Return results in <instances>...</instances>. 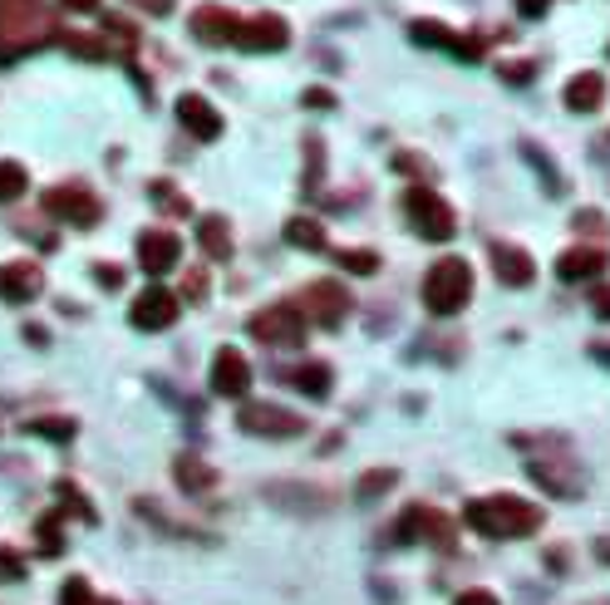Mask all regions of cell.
<instances>
[{"mask_svg": "<svg viewBox=\"0 0 610 605\" xmlns=\"http://www.w3.org/2000/svg\"><path fill=\"white\" fill-rule=\"evenodd\" d=\"M49 35H55V15L45 11V0H0V64L39 50Z\"/></svg>", "mask_w": 610, "mask_h": 605, "instance_id": "1", "label": "cell"}, {"mask_svg": "<svg viewBox=\"0 0 610 605\" xmlns=\"http://www.w3.org/2000/svg\"><path fill=\"white\" fill-rule=\"evenodd\" d=\"M468 526L492 542H512V536H531L541 526V507L537 502H521V497H478L468 502Z\"/></svg>", "mask_w": 610, "mask_h": 605, "instance_id": "2", "label": "cell"}, {"mask_svg": "<svg viewBox=\"0 0 610 605\" xmlns=\"http://www.w3.org/2000/svg\"><path fill=\"white\" fill-rule=\"evenodd\" d=\"M472 296V271L462 257H443L429 266V276H423V306L433 310V316H458L462 306H468Z\"/></svg>", "mask_w": 610, "mask_h": 605, "instance_id": "3", "label": "cell"}, {"mask_svg": "<svg viewBox=\"0 0 610 605\" xmlns=\"http://www.w3.org/2000/svg\"><path fill=\"white\" fill-rule=\"evenodd\" d=\"M403 217H409V227L419 232L423 241H453V232H458L453 207L433 188H423V182L403 192Z\"/></svg>", "mask_w": 610, "mask_h": 605, "instance_id": "4", "label": "cell"}, {"mask_svg": "<svg viewBox=\"0 0 610 605\" xmlns=\"http://www.w3.org/2000/svg\"><path fill=\"white\" fill-rule=\"evenodd\" d=\"M256 345H275V349H295L305 340V316L301 306H266L246 320Z\"/></svg>", "mask_w": 610, "mask_h": 605, "instance_id": "5", "label": "cell"}, {"mask_svg": "<svg viewBox=\"0 0 610 605\" xmlns=\"http://www.w3.org/2000/svg\"><path fill=\"white\" fill-rule=\"evenodd\" d=\"M295 306H301L305 320L335 330V325H344V316L354 310V300H350V290H344L340 281H310V286L301 290V300H295Z\"/></svg>", "mask_w": 610, "mask_h": 605, "instance_id": "6", "label": "cell"}, {"mask_svg": "<svg viewBox=\"0 0 610 605\" xmlns=\"http://www.w3.org/2000/svg\"><path fill=\"white\" fill-rule=\"evenodd\" d=\"M45 212L55 222H64V227H94V222L104 217V202L89 188H79V182H64V188L45 192Z\"/></svg>", "mask_w": 610, "mask_h": 605, "instance_id": "7", "label": "cell"}, {"mask_svg": "<svg viewBox=\"0 0 610 605\" xmlns=\"http://www.w3.org/2000/svg\"><path fill=\"white\" fill-rule=\"evenodd\" d=\"M236 424L251 438H301L305 434V418L291 414V408H281V404H242Z\"/></svg>", "mask_w": 610, "mask_h": 605, "instance_id": "8", "label": "cell"}, {"mask_svg": "<svg viewBox=\"0 0 610 605\" xmlns=\"http://www.w3.org/2000/svg\"><path fill=\"white\" fill-rule=\"evenodd\" d=\"M394 536H399V542L453 546V522L443 512H433V507H409V512L399 517V526H394Z\"/></svg>", "mask_w": 610, "mask_h": 605, "instance_id": "9", "label": "cell"}, {"mask_svg": "<svg viewBox=\"0 0 610 605\" xmlns=\"http://www.w3.org/2000/svg\"><path fill=\"white\" fill-rule=\"evenodd\" d=\"M409 35L419 45H433V50L458 55V60H482V55H488V45H482L478 35H458V31H448V25H438V21H413Z\"/></svg>", "mask_w": 610, "mask_h": 605, "instance_id": "10", "label": "cell"}, {"mask_svg": "<svg viewBox=\"0 0 610 605\" xmlns=\"http://www.w3.org/2000/svg\"><path fill=\"white\" fill-rule=\"evenodd\" d=\"M527 473L537 477L551 497H576L580 487H586V473H580V463H571V458H531Z\"/></svg>", "mask_w": 610, "mask_h": 605, "instance_id": "11", "label": "cell"}, {"mask_svg": "<svg viewBox=\"0 0 610 605\" xmlns=\"http://www.w3.org/2000/svg\"><path fill=\"white\" fill-rule=\"evenodd\" d=\"M39 290H45V271L35 261H5L0 266V300L5 306H30Z\"/></svg>", "mask_w": 610, "mask_h": 605, "instance_id": "12", "label": "cell"}, {"mask_svg": "<svg viewBox=\"0 0 610 605\" xmlns=\"http://www.w3.org/2000/svg\"><path fill=\"white\" fill-rule=\"evenodd\" d=\"M251 389V365H246L242 349H216L212 355V394L222 399H246Z\"/></svg>", "mask_w": 610, "mask_h": 605, "instance_id": "13", "label": "cell"}, {"mask_svg": "<svg viewBox=\"0 0 610 605\" xmlns=\"http://www.w3.org/2000/svg\"><path fill=\"white\" fill-rule=\"evenodd\" d=\"M177 310H183V306H177V296H173V290H163V286H148L143 296L133 300V310H128V320H133L138 330H167V325H173V320H177Z\"/></svg>", "mask_w": 610, "mask_h": 605, "instance_id": "14", "label": "cell"}, {"mask_svg": "<svg viewBox=\"0 0 610 605\" xmlns=\"http://www.w3.org/2000/svg\"><path fill=\"white\" fill-rule=\"evenodd\" d=\"M177 257H183V241H177L173 232L153 227V232H143V237H138V266H143L148 276H163V271H173Z\"/></svg>", "mask_w": 610, "mask_h": 605, "instance_id": "15", "label": "cell"}, {"mask_svg": "<svg viewBox=\"0 0 610 605\" xmlns=\"http://www.w3.org/2000/svg\"><path fill=\"white\" fill-rule=\"evenodd\" d=\"M285 40H291V25L281 21V15H251V21H242V35H236V50H285Z\"/></svg>", "mask_w": 610, "mask_h": 605, "instance_id": "16", "label": "cell"}, {"mask_svg": "<svg viewBox=\"0 0 610 605\" xmlns=\"http://www.w3.org/2000/svg\"><path fill=\"white\" fill-rule=\"evenodd\" d=\"M192 35L202 45H236L242 15H232L226 5H202V11H192Z\"/></svg>", "mask_w": 610, "mask_h": 605, "instance_id": "17", "label": "cell"}, {"mask_svg": "<svg viewBox=\"0 0 610 605\" xmlns=\"http://www.w3.org/2000/svg\"><path fill=\"white\" fill-rule=\"evenodd\" d=\"M177 119H183V129L192 133V139H202V143L222 139V114H216L202 94H183V99H177Z\"/></svg>", "mask_w": 610, "mask_h": 605, "instance_id": "18", "label": "cell"}, {"mask_svg": "<svg viewBox=\"0 0 610 605\" xmlns=\"http://www.w3.org/2000/svg\"><path fill=\"white\" fill-rule=\"evenodd\" d=\"M492 271H497L502 286H531V276H537V266H531V257L521 247H512V241H492Z\"/></svg>", "mask_w": 610, "mask_h": 605, "instance_id": "19", "label": "cell"}, {"mask_svg": "<svg viewBox=\"0 0 610 605\" xmlns=\"http://www.w3.org/2000/svg\"><path fill=\"white\" fill-rule=\"evenodd\" d=\"M606 266H610V257L600 247H571V251H561L556 276L561 281H590V276H600Z\"/></svg>", "mask_w": 610, "mask_h": 605, "instance_id": "20", "label": "cell"}, {"mask_svg": "<svg viewBox=\"0 0 610 605\" xmlns=\"http://www.w3.org/2000/svg\"><path fill=\"white\" fill-rule=\"evenodd\" d=\"M561 99H566L571 114H596L600 104H606V80H600L596 70H586V74H576V80L566 84V94H561Z\"/></svg>", "mask_w": 610, "mask_h": 605, "instance_id": "21", "label": "cell"}, {"mask_svg": "<svg viewBox=\"0 0 610 605\" xmlns=\"http://www.w3.org/2000/svg\"><path fill=\"white\" fill-rule=\"evenodd\" d=\"M173 477H177V487H183V493H212V487H216V467H207L197 453H183V458H177V463H173Z\"/></svg>", "mask_w": 610, "mask_h": 605, "instance_id": "22", "label": "cell"}, {"mask_svg": "<svg viewBox=\"0 0 610 605\" xmlns=\"http://www.w3.org/2000/svg\"><path fill=\"white\" fill-rule=\"evenodd\" d=\"M197 241H202V251L212 261L232 257V227H226V217H216V212H207V217L197 222Z\"/></svg>", "mask_w": 610, "mask_h": 605, "instance_id": "23", "label": "cell"}, {"mask_svg": "<svg viewBox=\"0 0 610 605\" xmlns=\"http://www.w3.org/2000/svg\"><path fill=\"white\" fill-rule=\"evenodd\" d=\"M285 241L301 251H325V227L315 217H291L285 222Z\"/></svg>", "mask_w": 610, "mask_h": 605, "instance_id": "24", "label": "cell"}, {"mask_svg": "<svg viewBox=\"0 0 610 605\" xmlns=\"http://www.w3.org/2000/svg\"><path fill=\"white\" fill-rule=\"evenodd\" d=\"M291 384L301 389V394H310V399H325L330 394V384H335V375H330V365H301L291 375Z\"/></svg>", "mask_w": 610, "mask_h": 605, "instance_id": "25", "label": "cell"}, {"mask_svg": "<svg viewBox=\"0 0 610 605\" xmlns=\"http://www.w3.org/2000/svg\"><path fill=\"white\" fill-rule=\"evenodd\" d=\"M394 483H399V473H394V467H369V473L360 477V487H354V497H360V502H374V497H384Z\"/></svg>", "mask_w": 610, "mask_h": 605, "instance_id": "26", "label": "cell"}, {"mask_svg": "<svg viewBox=\"0 0 610 605\" xmlns=\"http://www.w3.org/2000/svg\"><path fill=\"white\" fill-rule=\"evenodd\" d=\"M64 50L79 60H108V40H98V35H64Z\"/></svg>", "mask_w": 610, "mask_h": 605, "instance_id": "27", "label": "cell"}, {"mask_svg": "<svg viewBox=\"0 0 610 605\" xmlns=\"http://www.w3.org/2000/svg\"><path fill=\"white\" fill-rule=\"evenodd\" d=\"M30 188V178H25V168H20V163H0V202H15L20 192Z\"/></svg>", "mask_w": 610, "mask_h": 605, "instance_id": "28", "label": "cell"}, {"mask_svg": "<svg viewBox=\"0 0 610 605\" xmlns=\"http://www.w3.org/2000/svg\"><path fill=\"white\" fill-rule=\"evenodd\" d=\"M335 261H340L344 271H354V276H374V271H379V257H374V251H335Z\"/></svg>", "mask_w": 610, "mask_h": 605, "instance_id": "29", "label": "cell"}, {"mask_svg": "<svg viewBox=\"0 0 610 605\" xmlns=\"http://www.w3.org/2000/svg\"><path fill=\"white\" fill-rule=\"evenodd\" d=\"M25 428L39 438H74V424H69V418H35V424H25Z\"/></svg>", "mask_w": 610, "mask_h": 605, "instance_id": "30", "label": "cell"}, {"mask_svg": "<svg viewBox=\"0 0 610 605\" xmlns=\"http://www.w3.org/2000/svg\"><path fill=\"white\" fill-rule=\"evenodd\" d=\"M59 546H64V542H59V517H45V522H39V551L55 556Z\"/></svg>", "mask_w": 610, "mask_h": 605, "instance_id": "31", "label": "cell"}, {"mask_svg": "<svg viewBox=\"0 0 610 605\" xmlns=\"http://www.w3.org/2000/svg\"><path fill=\"white\" fill-rule=\"evenodd\" d=\"M531 74H537V64L531 60H507L502 64V80L507 84H531Z\"/></svg>", "mask_w": 610, "mask_h": 605, "instance_id": "32", "label": "cell"}, {"mask_svg": "<svg viewBox=\"0 0 610 605\" xmlns=\"http://www.w3.org/2000/svg\"><path fill=\"white\" fill-rule=\"evenodd\" d=\"M59 605H94V595H89V581H69L64 591H59Z\"/></svg>", "mask_w": 610, "mask_h": 605, "instance_id": "33", "label": "cell"}, {"mask_svg": "<svg viewBox=\"0 0 610 605\" xmlns=\"http://www.w3.org/2000/svg\"><path fill=\"white\" fill-rule=\"evenodd\" d=\"M153 198H157V207H167V212H187V202L173 192V182H153Z\"/></svg>", "mask_w": 610, "mask_h": 605, "instance_id": "34", "label": "cell"}, {"mask_svg": "<svg viewBox=\"0 0 610 605\" xmlns=\"http://www.w3.org/2000/svg\"><path fill=\"white\" fill-rule=\"evenodd\" d=\"M133 11H143V15H153V21H163V15H173V0H128Z\"/></svg>", "mask_w": 610, "mask_h": 605, "instance_id": "35", "label": "cell"}, {"mask_svg": "<svg viewBox=\"0 0 610 605\" xmlns=\"http://www.w3.org/2000/svg\"><path fill=\"white\" fill-rule=\"evenodd\" d=\"M551 11V0H517V15L521 21H541Z\"/></svg>", "mask_w": 610, "mask_h": 605, "instance_id": "36", "label": "cell"}, {"mask_svg": "<svg viewBox=\"0 0 610 605\" xmlns=\"http://www.w3.org/2000/svg\"><path fill=\"white\" fill-rule=\"evenodd\" d=\"M183 296H187V300H202V296H207V276H202V271H187Z\"/></svg>", "mask_w": 610, "mask_h": 605, "instance_id": "37", "label": "cell"}, {"mask_svg": "<svg viewBox=\"0 0 610 605\" xmlns=\"http://www.w3.org/2000/svg\"><path fill=\"white\" fill-rule=\"evenodd\" d=\"M94 281H98V286H108V290H118V286H124V271H118V266H94Z\"/></svg>", "mask_w": 610, "mask_h": 605, "instance_id": "38", "label": "cell"}, {"mask_svg": "<svg viewBox=\"0 0 610 605\" xmlns=\"http://www.w3.org/2000/svg\"><path fill=\"white\" fill-rule=\"evenodd\" d=\"M576 232H606V217H600V212H576Z\"/></svg>", "mask_w": 610, "mask_h": 605, "instance_id": "39", "label": "cell"}, {"mask_svg": "<svg viewBox=\"0 0 610 605\" xmlns=\"http://www.w3.org/2000/svg\"><path fill=\"white\" fill-rule=\"evenodd\" d=\"M590 310H596L600 320H610V286H596V290H590Z\"/></svg>", "mask_w": 610, "mask_h": 605, "instance_id": "40", "label": "cell"}, {"mask_svg": "<svg viewBox=\"0 0 610 605\" xmlns=\"http://www.w3.org/2000/svg\"><path fill=\"white\" fill-rule=\"evenodd\" d=\"M453 605H502V601H497V595H492V591H462Z\"/></svg>", "mask_w": 610, "mask_h": 605, "instance_id": "41", "label": "cell"}, {"mask_svg": "<svg viewBox=\"0 0 610 605\" xmlns=\"http://www.w3.org/2000/svg\"><path fill=\"white\" fill-rule=\"evenodd\" d=\"M305 104H310V109H335V94L330 90H305Z\"/></svg>", "mask_w": 610, "mask_h": 605, "instance_id": "42", "label": "cell"}, {"mask_svg": "<svg viewBox=\"0 0 610 605\" xmlns=\"http://www.w3.org/2000/svg\"><path fill=\"white\" fill-rule=\"evenodd\" d=\"M64 11H79V15H89V11H98V0H59Z\"/></svg>", "mask_w": 610, "mask_h": 605, "instance_id": "43", "label": "cell"}, {"mask_svg": "<svg viewBox=\"0 0 610 605\" xmlns=\"http://www.w3.org/2000/svg\"><path fill=\"white\" fill-rule=\"evenodd\" d=\"M596 556L610 566V536H600V542H596Z\"/></svg>", "mask_w": 610, "mask_h": 605, "instance_id": "44", "label": "cell"}, {"mask_svg": "<svg viewBox=\"0 0 610 605\" xmlns=\"http://www.w3.org/2000/svg\"><path fill=\"white\" fill-rule=\"evenodd\" d=\"M94 605H118V601H94Z\"/></svg>", "mask_w": 610, "mask_h": 605, "instance_id": "45", "label": "cell"}]
</instances>
